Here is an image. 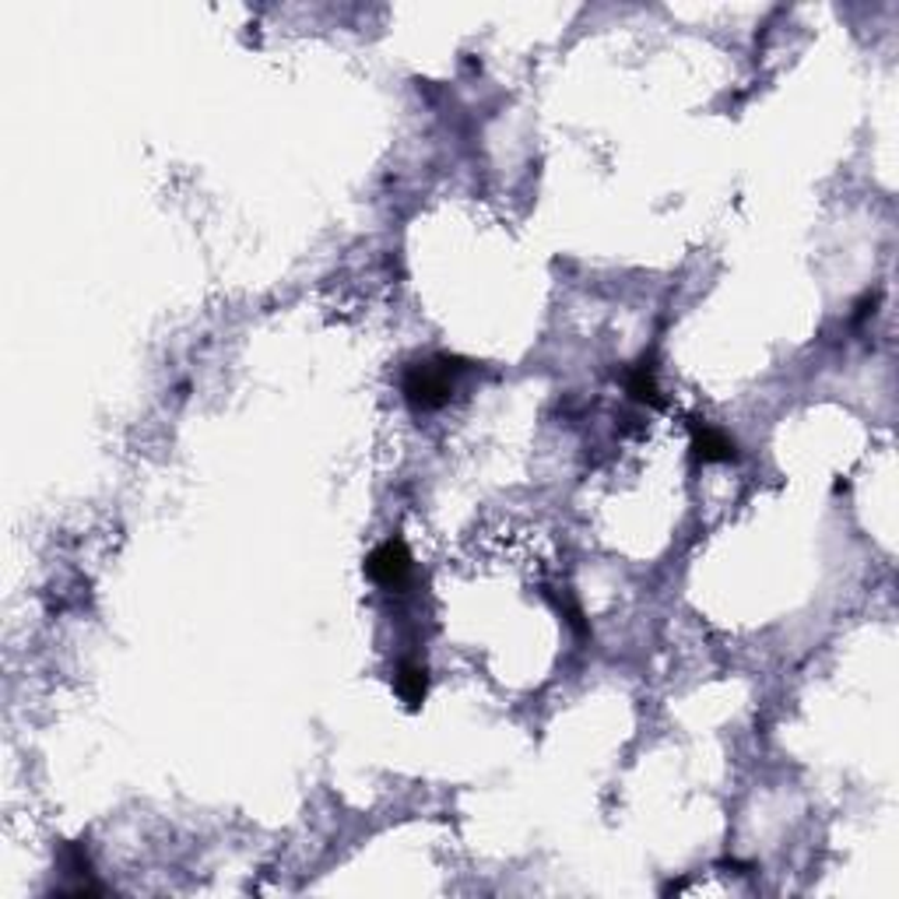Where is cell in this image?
I'll list each match as a JSON object with an SVG mask.
<instances>
[{
  "label": "cell",
  "instance_id": "3",
  "mask_svg": "<svg viewBox=\"0 0 899 899\" xmlns=\"http://www.w3.org/2000/svg\"><path fill=\"white\" fill-rule=\"evenodd\" d=\"M693 454L707 464H724L738 457V443L710 422H693Z\"/></svg>",
  "mask_w": 899,
  "mask_h": 899
},
{
  "label": "cell",
  "instance_id": "4",
  "mask_svg": "<svg viewBox=\"0 0 899 899\" xmlns=\"http://www.w3.org/2000/svg\"><path fill=\"white\" fill-rule=\"evenodd\" d=\"M625 394L633 397V401H640V404H650V408H661V404H664L650 358H640L636 366H629V372H625Z\"/></svg>",
  "mask_w": 899,
  "mask_h": 899
},
{
  "label": "cell",
  "instance_id": "1",
  "mask_svg": "<svg viewBox=\"0 0 899 899\" xmlns=\"http://www.w3.org/2000/svg\"><path fill=\"white\" fill-rule=\"evenodd\" d=\"M468 369V363L457 355H432L426 363H415L404 369L401 394L415 411H436L454 397V380Z\"/></svg>",
  "mask_w": 899,
  "mask_h": 899
},
{
  "label": "cell",
  "instance_id": "2",
  "mask_svg": "<svg viewBox=\"0 0 899 899\" xmlns=\"http://www.w3.org/2000/svg\"><path fill=\"white\" fill-rule=\"evenodd\" d=\"M366 577L387 591H401L411 580V552L401 537H387L366 556Z\"/></svg>",
  "mask_w": 899,
  "mask_h": 899
},
{
  "label": "cell",
  "instance_id": "5",
  "mask_svg": "<svg viewBox=\"0 0 899 899\" xmlns=\"http://www.w3.org/2000/svg\"><path fill=\"white\" fill-rule=\"evenodd\" d=\"M397 696L408 702V710H418L429 696V671L418 661H404L397 668Z\"/></svg>",
  "mask_w": 899,
  "mask_h": 899
}]
</instances>
